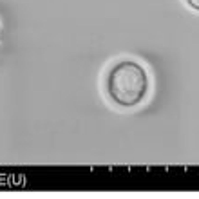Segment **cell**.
<instances>
[{"instance_id": "obj_1", "label": "cell", "mask_w": 199, "mask_h": 199, "mask_svg": "<svg viewBox=\"0 0 199 199\" xmlns=\"http://www.w3.org/2000/svg\"><path fill=\"white\" fill-rule=\"evenodd\" d=\"M105 94L119 109H132L145 102L150 91V76L143 64L132 58L114 62L105 74Z\"/></svg>"}, {"instance_id": "obj_2", "label": "cell", "mask_w": 199, "mask_h": 199, "mask_svg": "<svg viewBox=\"0 0 199 199\" xmlns=\"http://www.w3.org/2000/svg\"><path fill=\"white\" fill-rule=\"evenodd\" d=\"M185 4L194 11H199V0H185Z\"/></svg>"}]
</instances>
